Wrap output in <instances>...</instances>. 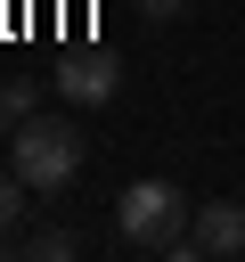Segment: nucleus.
<instances>
[{
    "instance_id": "nucleus-1",
    "label": "nucleus",
    "mask_w": 245,
    "mask_h": 262,
    "mask_svg": "<svg viewBox=\"0 0 245 262\" xmlns=\"http://www.w3.org/2000/svg\"><path fill=\"white\" fill-rule=\"evenodd\" d=\"M188 221H196V196H180L172 180H131V188H122V205H114L122 246H147V254H163V262H196Z\"/></svg>"
},
{
    "instance_id": "nucleus-2",
    "label": "nucleus",
    "mask_w": 245,
    "mask_h": 262,
    "mask_svg": "<svg viewBox=\"0 0 245 262\" xmlns=\"http://www.w3.org/2000/svg\"><path fill=\"white\" fill-rule=\"evenodd\" d=\"M8 156H16V180H24V188L57 196V188H65L74 172H82V156H90V147H82V131H74L65 115H24V123H16V147H8Z\"/></svg>"
},
{
    "instance_id": "nucleus-3",
    "label": "nucleus",
    "mask_w": 245,
    "mask_h": 262,
    "mask_svg": "<svg viewBox=\"0 0 245 262\" xmlns=\"http://www.w3.org/2000/svg\"><path fill=\"white\" fill-rule=\"evenodd\" d=\"M114 90H122V66H114L106 49H74V57L57 66V98H65V106H106Z\"/></svg>"
},
{
    "instance_id": "nucleus-4",
    "label": "nucleus",
    "mask_w": 245,
    "mask_h": 262,
    "mask_svg": "<svg viewBox=\"0 0 245 262\" xmlns=\"http://www.w3.org/2000/svg\"><path fill=\"white\" fill-rule=\"evenodd\" d=\"M188 246L196 254H245V205L237 196H204L196 221H188Z\"/></svg>"
},
{
    "instance_id": "nucleus-5",
    "label": "nucleus",
    "mask_w": 245,
    "mask_h": 262,
    "mask_svg": "<svg viewBox=\"0 0 245 262\" xmlns=\"http://www.w3.org/2000/svg\"><path fill=\"white\" fill-rule=\"evenodd\" d=\"M74 254H82V237H74L65 221H41V229L24 237V262H74Z\"/></svg>"
},
{
    "instance_id": "nucleus-6",
    "label": "nucleus",
    "mask_w": 245,
    "mask_h": 262,
    "mask_svg": "<svg viewBox=\"0 0 245 262\" xmlns=\"http://www.w3.org/2000/svg\"><path fill=\"white\" fill-rule=\"evenodd\" d=\"M41 115V82H0V123H24Z\"/></svg>"
},
{
    "instance_id": "nucleus-7",
    "label": "nucleus",
    "mask_w": 245,
    "mask_h": 262,
    "mask_svg": "<svg viewBox=\"0 0 245 262\" xmlns=\"http://www.w3.org/2000/svg\"><path fill=\"white\" fill-rule=\"evenodd\" d=\"M24 221V180H0V229Z\"/></svg>"
},
{
    "instance_id": "nucleus-8",
    "label": "nucleus",
    "mask_w": 245,
    "mask_h": 262,
    "mask_svg": "<svg viewBox=\"0 0 245 262\" xmlns=\"http://www.w3.org/2000/svg\"><path fill=\"white\" fill-rule=\"evenodd\" d=\"M131 8H139V16H147V25H172V16H180V8H188V0H131Z\"/></svg>"
}]
</instances>
